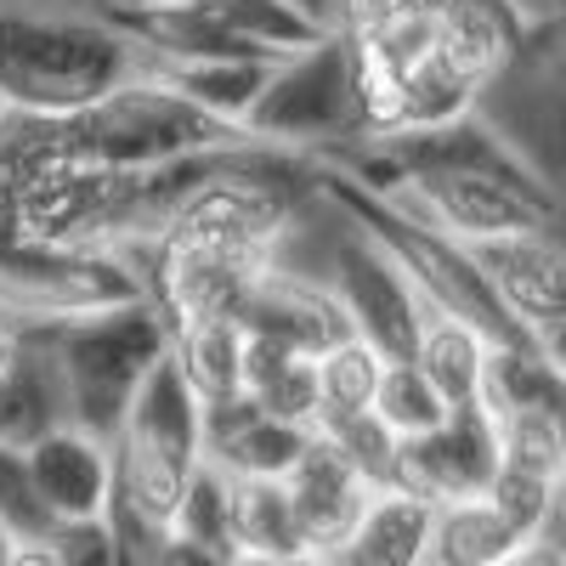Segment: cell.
Listing matches in <instances>:
<instances>
[{
    "mask_svg": "<svg viewBox=\"0 0 566 566\" xmlns=\"http://www.w3.org/2000/svg\"><path fill=\"white\" fill-rule=\"evenodd\" d=\"M29 335L40 340L45 363H52L63 424L91 431L103 442L119 437V424H125L142 380H148L154 363L170 352V328H165V317L154 312L148 295L103 306V312H85V317L29 328Z\"/></svg>",
    "mask_w": 566,
    "mask_h": 566,
    "instance_id": "cell-3",
    "label": "cell"
},
{
    "mask_svg": "<svg viewBox=\"0 0 566 566\" xmlns=\"http://www.w3.org/2000/svg\"><path fill=\"white\" fill-rule=\"evenodd\" d=\"M170 533L239 555V544H232V488H227V476H221L216 464H199V476L187 482V499H181V510H176Z\"/></svg>",
    "mask_w": 566,
    "mask_h": 566,
    "instance_id": "cell-23",
    "label": "cell"
},
{
    "mask_svg": "<svg viewBox=\"0 0 566 566\" xmlns=\"http://www.w3.org/2000/svg\"><path fill=\"white\" fill-rule=\"evenodd\" d=\"M148 74V52L108 18L0 0V114L69 119Z\"/></svg>",
    "mask_w": 566,
    "mask_h": 566,
    "instance_id": "cell-1",
    "label": "cell"
},
{
    "mask_svg": "<svg viewBox=\"0 0 566 566\" xmlns=\"http://www.w3.org/2000/svg\"><path fill=\"white\" fill-rule=\"evenodd\" d=\"M522 544L527 533H515L488 493L453 499V504H437L431 515V555H424V566H504Z\"/></svg>",
    "mask_w": 566,
    "mask_h": 566,
    "instance_id": "cell-17",
    "label": "cell"
},
{
    "mask_svg": "<svg viewBox=\"0 0 566 566\" xmlns=\"http://www.w3.org/2000/svg\"><path fill=\"white\" fill-rule=\"evenodd\" d=\"M290 566H328V560H323V555H295Z\"/></svg>",
    "mask_w": 566,
    "mask_h": 566,
    "instance_id": "cell-36",
    "label": "cell"
},
{
    "mask_svg": "<svg viewBox=\"0 0 566 566\" xmlns=\"http://www.w3.org/2000/svg\"><path fill=\"white\" fill-rule=\"evenodd\" d=\"M23 352H29V328L0 317V380H12V368L23 363Z\"/></svg>",
    "mask_w": 566,
    "mask_h": 566,
    "instance_id": "cell-27",
    "label": "cell"
},
{
    "mask_svg": "<svg viewBox=\"0 0 566 566\" xmlns=\"http://www.w3.org/2000/svg\"><path fill=\"white\" fill-rule=\"evenodd\" d=\"M227 476V470H221ZM232 488V544L239 555H272V560H295L301 533H295V510L283 482H244V476H227Z\"/></svg>",
    "mask_w": 566,
    "mask_h": 566,
    "instance_id": "cell-21",
    "label": "cell"
},
{
    "mask_svg": "<svg viewBox=\"0 0 566 566\" xmlns=\"http://www.w3.org/2000/svg\"><path fill=\"white\" fill-rule=\"evenodd\" d=\"M23 470L45 527L103 522L114 510V448L74 424H52L40 442L23 448Z\"/></svg>",
    "mask_w": 566,
    "mask_h": 566,
    "instance_id": "cell-8",
    "label": "cell"
},
{
    "mask_svg": "<svg viewBox=\"0 0 566 566\" xmlns=\"http://www.w3.org/2000/svg\"><path fill=\"white\" fill-rule=\"evenodd\" d=\"M488 357H493V340H488V335H476L470 323H459V317H448V312L424 306L419 340H413V357H408V363H419V374L448 397V408H476V402H482Z\"/></svg>",
    "mask_w": 566,
    "mask_h": 566,
    "instance_id": "cell-15",
    "label": "cell"
},
{
    "mask_svg": "<svg viewBox=\"0 0 566 566\" xmlns=\"http://www.w3.org/2000/svg\"><path fill=\"white\" fill-rule=\"evenodd\" d=\"M413 7H424V0H340V34H363V29H380V23H391V18H402V12H413Z\"/></svg>",
    "mask_w": 566,
    "mask_h": 566,
    "instance_id": "cell-25",
    "label": "cell"
},
{
    "mask_svg": "<svg viewBox=\"0 0 566 566\" xmlns=\"http://www.w3.org/2000/svg\"><path fill=\"white\" fill-rule=\"evenodd\" d=\"M448 413H453V408H448V397H442L431 380H424L419 363H408V357H402V363H386V368H380V391H374V419H380L397 442H419V437H431Z\"/></svg>",
    "mask_w": 566,
    "mask_h": 566,
    "instance_id": "cell-22",
    "label": "cell"
},
{
    "mask_svg": "<svg viewBox=\"0 0 566 566\" xmlns=\"http://www.w3.org/2000/svg\"><path fill=\"white\" fill-rule=\"evenodd\" d=\"M527 12V23H560L566 18V0H515Z\"/></svg>",
    "mask_w": 566,
    "mask_h": 566,
    "instance_id": "cell-31",
    "label": "cell"
},
{
    "mask_svg": "<svg viewBox=\"0 0 566 566\" xmlns=\"http://www.w3.org/2000/svg\"><path fill=\"white\" fill-rule=\"evenodd\" d=\"M0 205H7V114H0Z\"/></svg>",
    "mask_w": 566,
    "mask_h": 566,
    "instance_id": "cell-32",
    "label": "cell"
},
{
    "mask_svg": "<svg viewBox=\"0 0 566 566\" xmlns=\"http://www.w3.org/2000/svg\"><path fill=\"white\" fill-rule=\"evenodd\" d=\"M504 566H566V549H560V544H549V538H527V544L515 549Z\"/></svg>",
    "mask_w": 566,
    "mask_h": 566,
    "instance_id": "cell-29",
    "label": "cell"
},
{
    "mask_svg": "<svg viewBox=\"0 0 566 566\" xmlns=\"http://www.w3.org/2000/svg\"><path fill=\"white\" fill-rule=\"evenodd\" d=\"M244 136L266 142L277 154L317 159V165L374 142V119H368L352 40L328 29L323 40L277 57L272 74H266V91L255 97V108L244 119Z\"/></svg>",
    "mask_w": 566,
    "mask_h": 566,
    "instance_id": "cell-5",
    "label": "cell"
},
{
    "mask_svg": "<svg viewBox=\"0 0 566 566\" xmlns=\"http://www.w3.org/2000/svg\"><path fill=\"white\" fill-rule=\"evenodd\" d=\"M114 448V510L142 522L148 533H170L187 482L205 464V397L165 352L142 380Z\"/></svg>",
    "mask_w": 566,
    "mask_h": 566,
    "instance_id": "cell-4",
    "label": "cell"
},
{
    "mask_svg": "<svg viewBox=\"0 0 566 566\" xmlns=\"http://www.w3.org/2000/svg\"><path fill=\"white\" fill-rule=\"evenodd\" d=\"M431 515L437 504H424L408 488H374L357 527L323 560L328 566H424V555H431Z\"/></svg>",
    "mask_w": 566,
    "mask_h": 566,
    "instance_id": "cell-14",
    "label": "cell"
},
{
    "mask_svg": "<svg viewBox=\"0 0 566 566\" xmlns=\"http://www.w3.org/2000/svg\"><path fill=\"white\" fill-rule=\"evenodd\" d=\"M283 7H290V12H301V18H306L312 29H323V34L340 23V0H283Z\"/></svg>",
    "mask_w": 566,
    "mask_h": 566,
    "instance_id": "cell-30",
    "label": "cell"
},
{
    "mask_svg": "<svg viewBox=\"0 0 566 566\" xmlns=\"http://www.w3.org/2000/svg\"><path fill=\"white\" fill-rule=\"evenodd\" d=\"M283 493H290V510H295L301 549L306 555H328L357 527V515L368 510L374 482L363 476V470L335 442L312 437V448L301 453V464L283 476Z\"/></svg>",
    "mask_w": 566,
    "mask_h": 566,
    "instance_id": "cell-13",
    "label": "cell"
},
{
    "mask_svg": "<svg viewBox=\"0 0 566 566\" xmlns=\"http://www.w3.org/2000/svg\"><path fill=\"white\" fill-rule=\"evenodd\" d=\"M533 170V181L566 216V18L533 23L515 63L476 108Z\"/></svg>",
    "mask_w": 566,
    "mask_h": 566,
    "instance_id": "cell-6",
    "label": "cell"
},
{
    "mask_svg": "<svg viewBox=\"0 0 566 566\" xmlns=\"http://www.w3.org/2000/svg\"><path fill=\"white\" fill-rule=\"evenodd\" d=\"M510 323L538 346L566 323V250L555 232H515L470 250Z\"/></svg>",
    "mask_w": 566,
    "mask_h": 566,
    "instance_id": "cell-10",
    "label": "cell"
},
{
    "mask_svg": "<svg viewBox=\"0 0 566 566\" xmlns=\"http://www.w3.org/2000/svg\"><path fill=\"white\" fill-rule=\"evenodd\" d=\"M12 544H18V533H12L7 522H0V566H7V555H12Z\"/></svg>",
    "mask_w": 566,
    "mask_h": 566,
    "instance_id": "cell-34",
    "label": "cell"
},
{
    "mask_svg": "<svg viewBox=\"0 0 566 566\" xmlns=\"http://www.w3.org/2000/svg\"><path fill=\"white\" fill-rule=\"evenodd\" d=\"M142 566H232V555L210 549V544H193L181 533H148L142 538Z\"/></svg>",
    "mask_w": 566,
    "mask_h": 566,
    "instance_id": "cell-24",
    "label": "cell"
},
{
    "mask_svg": "<svg viewBox=\"0 0 566 566\" xmlns=\"http://www.w3.org/2000/svg\"><path fill=\"white\" fill-rule=\"evenodd\" d=\"M232 566H290V560H272V555H232Z\"/></svg>",
    "mask_w": 566,
    "mask_h": 566,
    "instance_id": "cell-33",
    "label": "cell"
},
{
    "mask_svg": "<svg viewBox=\"0 0 566 566\" xmlns=\"http://www.w3.org/2000/svg\"><path fill=\"white\" fill-rule=\"evenodd\" d=\"M18 130L29 148L69 165H91V170H154V165L199 159V154L244 142V130L210 119L205 108H193L181 91H170L154 74L125 80L103 103H91L69 119H18Z\"/></svg>",
    "mask_w": 566,
    "mask_h": 566,
    "instance_id": "cell-2",
    "label": "cell"
},
{
    "mask_svg": "<svg viewBox=\"0 0 566 566\" xmlns=\"http://www.w3.org/2000/svg\"><path fill=\"white\" fill-rule=\"evenodd\" d=\"M114 12H136V7H165V0H108Z\"/></svg>",
    "mask_w": 566,
    "mask_h": 566,
    "instance_id": "cell-35",
    "label": "cell"
},
{
    "mask_svg": "<svg viewBox=\"0 0 566 566\" xmlns=\"http://www.w3.org/2000/svg\"><path fill=\"white\" fill-rule=\"evenodd\" d=\"M555 239H560V250H566V216H560V227H555Z\"/></svg>",
    "mask_w": 566,
    "mask_h": 566,
    "instance_id": "cell-37",
    "label": "cell"
},
{
    "mask_svg": "<svg viewBox=\"0 0 566 566\" xmlns=\"http://www.w3.org/2000/svg\"><path fill=\"white\" fill-rule=\"evenodd\" d=\"M538 538H549V544H560V549H566V459H560L555 482H549V515H544Z\"/></svg>",
    "mask_w": 566,
    "mask_h": 566,
    "instance_id": "cell-26",
    "label": "cell"
},
{
    "mask_svg": "<svg viewBox=\"0 0 566 566\" xmlns=\"http://www.w3.org/2000/svg\"><path fill=\"white\" fill-rule=\"evenodd\" d=\"M244 397H255L272 419H290V424H306L312 431V419H317V357L283 346V340H266V335H250L244 340Z\"/></svg>",
    "mask_w": 566,
    "mask_h": 566,
    "instance_id": "cell-18",
    "label": "cell"
},
{
    "mask_svg": "<svg viewBox=\"0 0 566 566\" xmlns=\"http://www.w3.org/2000/svg\"><path fill=\"white\" fill-rule=\"evenodd\" d=\"M380 368H386V357L374 352L368 340H340L335 352H323L317 357V419H312V437H328V431H340V424L374 413Z\"/></svg>",
    "mask_w": 566,
    "mask_h": 566,
    "instance_id": "cell-20",
    "label": "cell"
},
{
    "mask_svg": "<svg viewBox=\"0 0 566 566\" xmlns=\"http://www.w3.org/2000/svg\"><path fill=\"white\" fill-rule=\"evenodd\" d=\"M522 18H527V12H522Z\"/></svg>",
    "mask_w": 566,
    "mask_h": 566,
    "instance_id": "cell-38",
    "label": "cell"
},
{
    "mask_svg": "<svg viewBox=\"0 0 566 566\" xmlns=\"http://www.w3.org/2000/svg\"><path fill=\"white\" fill-rule=\"evenodd\" d=\"M239 323L250 328V335H266V340H283V346H295L306 357H323V352H335L340 340H357L352 335V323L340 312V301L323 290V283L290 261H266L250 283V295L239 306Z\"/></svg>",
    "mask_w": 566,
    "mask_h": 566,
    "instance_id": "cell-11",
    "label": "cell"
},
{
    "mask_svg": "<svg viewBox=\"0 0 566 566\" xmlns=\"http://www.w3.org/2000/svg\"><path fill=\"white\" fill-rule=\"evenodd\" d=\"M7 566H63V560H57V544L52 538H18L12 555H7Z\"/></svg>",
    "mask_w": 566,
    "mask_h": 566,
    "instance_id": "cell-28",
    "label": "cell"
},
{
    "mask_svg": "<svg viewBox=\"0 0 566 566\" xmlns=\"http://www.w3.org/2000/svg\"><path fill=\"white\" fill-rule=\"evenodd\" d=\"M277 57H205V63H148L154 80H165L170 91H181L193 108H205L210 119L244 130L255 97L266 91Z\"/></svg>",
    "mask_w": 566,
    "mask_h": 566,
    "instance_id": "cell-16",
    "label": "cell"
},
{
    "mask_svg": "<svg viewBox=\"0 0 566 566\" xmlns=\"http://www.w3.org/2000/svg\"><path fill=\"white\" fill-rule=\"evenodd\" d=\"M312 448L306 424L272 419L255 397H221L205 402V464L227 470L244 482H283L301 464V453Z\"/></svg>",
    "mask_w": 566,
    "mask_h": 566,
    "instance_id": "cell-12",
    "label": "cell"
},
{
    "mask_svg": "<svg viewBox=\"0 0 566 566\" xmlns=\"http://www.w3.org/2000/svg\"><path fill=\"white\" fill-rule=\"evenodd\" d=\"M499 476V431L476 408H453L431 437L397 448V482L419 493L424 504H453V499H482Z\"/></svg>",
    "mask_w": 566,
    "mask_h": 566,
    "instance_id": "cell-9",
    "label": "cell"
},
{
    "mask_svg": "<svg viewBox=\"0 0 566 566\" xmlns=\"http://www.w3.org/2000/svg\"><path fill=\"white\" fill-rule=\"evenodd\" d=\"M244 340L250 335L239 317H205L170 328V357L205 402H221L244 391Z\"/></svg>",
    "mask_w": 566,
    "mask_h": 566,
    "instance_id": "cell-19",
    "label": "cell"
},
{
    "mask_svg": "<svg viewBox=\"0 0 566 566\" xmlns=\"http://www.w3.org/2000/svg\"><path fill=\"white\" fill-rule=\"evenodd\" d=\"M142 295V277L125 255L63 250L0 227V317L18 328H45Z\"/></svg>",
    "mask_w": 566,
    "mask_h": 566,
    "instance_id": "cell-7",
    "label": "cell"
}]
</instances>
